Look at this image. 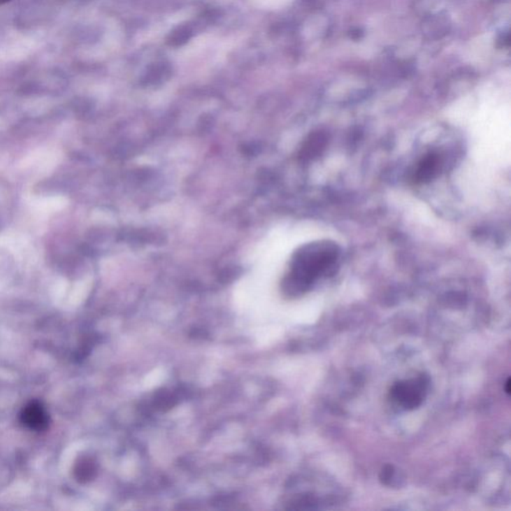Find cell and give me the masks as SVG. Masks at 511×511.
<instances>
[{"instance_id":"1","label":"cell","mask_w":511,"mask_h":511,"mask_svg":"<svg viewBox=\"0 0 511 511\" xmlns=\"http://www.w3.org/2000/svg\"><path fill=\"white\" fill-rule=\"evenodd\" d=\"M339 256V246L333 242L305 245L294 256L291 273L284 282L285 291L293 296L305 293L317 279L333 272Z\"/></svg>"},{"instance_id":"9","label":"cell","mask_w":511,"mask_h":511,"mask_svg":"<svg viewBox=\"0 0 511 511\" xmlns=\"http://www.w3.org/2000/svg\"><path fill=\"white\" fill-rule=\"evenodd\" d=\"M11 0H0V6H3V4L8 3V2H10Z\"/></svg>"},{"instance_id":"5","label":"cell","mask_w":511,"mask_h":511,"mask_svg":"<svg viewBox=\"0 0 511 511\" xmlns=\"http://www.w3.org/2000/svg\"><path fill=\"white\" fill-rule=\"evenodd\" d=\"M326 142H328V138H326L325 133H315L305 144V149L303 150V157L305 159L318 157L322 151L325 150Z\"/></svg>"},{"instance_id":"2","label":"cell","mask_w":511,"mask_h":511,"mask_svg":"<svg viewBox=\"0 0 511 511\" xmlns=\"http://www.w3.org/2000/svg\"><path fill=\"white\" fill-rule=\"evenodd\" d=\"M426 387L428 380L424 377L401 382L391 389V398L401 407L412 410L419 407L424 401Z\"/></svg>"},{"instance_id":"4","label":"cell","mask_w":511,"mask_h":511,"mask_svg":"<svg viewBox=\"0 0 511 511\" xmlns=\"http://www.w3.org/2000/svg\"><path fill=\"white\" fill-rule=\"evenodd\" d=\"M442 166V160L440 155L436 153H429L419 163L415 173V182L426 183L435 179L440 173Z\"/></svg>"},{"instance_id":"7","label":"cell","mask_w":511,"mask_h":511,"mask_svg":"<svg viewBox=\"0 0 511 511\" xmlns=\"http://www.w3.org/2000/svg\"><path fill=\"white\" fill-rule=\"evenodd\" d=\"M191 36V31L188 28H179L178 30L174 31V34L171 35L170 38V43L172 45H181V44L185 43Z\"/></svg>"},{"instance_id":"8","label":"cell","mask_w":511,"mask_h":511,"mask_svg":"<svg viewBox=\"0 0 511 511\" xmlns=\"http://www.w3.org/2000/svg\"><path fill=\"white\" fill-rule=\"evenodd\" d=\"M505 391L506 393L510 394V379H508V382H506Z\"/></svg>"},{"instance_id":"6","label":"cell","mask_w":511,"mask_h":511,"mask_svg":"<svg viewBox=\"0 0 511 511\" xmlns=\"http://www.w3.org/2000/svg\"><path fill=\"white\" fill-rule=\"evenodd\" d=\"M79 478L83 480H88L93 477L95 473V464L89 459H84L82 463L79 466Z\"/></svg>"},{"instance_id":"3","label":"cell","mask_w":511,"mask_h":511,"mask_svg":"<svg viewBox=\"0 0 511 511\" xmlns=\"http://www.w3.org/2000/svg\"><path fill=\"white\" fill-rule=\"evenodd\" d=\"M21 421L28 428L41 431L48 429L49 417L41 403L38 401H32L23 408Z\"/></svg>"}]
</instances>
